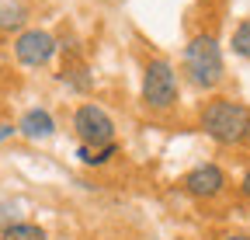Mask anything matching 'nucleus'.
I'll return each mask as SVG.
<instances>
[{
	"label": "nucleus",
	"instance_id": "20e7f679",
	"mask_svg": "<svg viewBox=\"0 0 250 240\" xmlns=\"http://www.w3.org/2000/svg\"><path fill=\"white\" fill-rule=\"evenodd\" d=\"M73 129H77V136H80L83 146H108V143H115V122H111V115L101 105H94V101L77 108Z\"/></svg>",
	"mask_w": 250,
	"mask_h": 240
},
{
	"label": "nucleus",
	"instance_id": "0eeeda50",
	"mask_svg": "<svg viewBox=\"0 0 250 240\" xmlns=\"http://www.w3.org/2000/svg\"><path fill=\"white\" fill-rule=\"evenodd\" d=\"M14 129H18L24 139H49V136L56 132V122H52V115H49L45 108H28Z\"/></svg>",
	"mask_w": 250,
	"mask_h": 240
},
{
	"label": "nucleus",
	"instance_id": "4468645a",
	"mask_svg": "<svg viewBox=\"0 0 250 240\" xmlns=\"http://www.w3.org/2000/svg\"><path fill=\"white\" fill-rule=\"evenodd\" d=\"M240 192H243V195H247V198H250V171H247V174H243V181H240Z\"/></svg>",
	"mask_w": 250,
	"mask_h": 240
},
{
	"label": "nucleus",
	"instance_id": "9d476101",
	"mask_svg": "<svg viewBox=\"0 0 250 240\" xmlns=\"http://www.w3.org/2000/svg\"><path fill=\"white\" fill-rule=\"evenodd\" d=\"M0 240H45V230L39 223H21L18 219V223L0 230Z\"/></svg>",
	"mask_w": 250,
	"mask_h": 240
},
{
	"label": "nucleus",
	"instance_id": "2eb2a0df",
	"mask_svg": "<svg viewBox=\"0 0 250 240\" xmlns=\"http://www.w3.org/2000/svg\"><path fill=\"white\" fill-rule=\"evenodd\" d=\"M223 240H250L247 233H229V237H223Z\"/></svg>",
	"mask_w": 250,
	"mask_h": 240
},
{
	"label": "nucleus",
	"instance_id": "9b49d317",
	"mask_svg": "<svg viewBox=\"0 0 250 240\" xmlns=\"http://www.w3.org/2000/svg\"><path fill=\"white\" fill-rule=\"evenodd\" d=\"M115 153H118L115 143H108V146H80V150H77L80 164H87V167H101V164H108Z\"/></svg>",
	"mask_w": 250,
	"mask_h": 240
},
{
	"label": "nucleus",
	"instance_id": "ddd939ff",
	"mask_svg": "<svg viewBox=\"0 0 250 240\" xmlns=\"http://www.w3.org/2000/svg\"><path fill=\"white\" fill-rule=\"evenodd\" d=\"M14 132H18V129H14L11 122H0V143H4V139H11Z\"/></svg>",
	"mask_w": 250,
	"mask_h": 240
},
{
	"label": "nucleus",
	"instance_id": "f8f14e48",
	"mask_svg": "<svg viewBox=\"0 0 250 240\" xmlns=\"http://www.w3.org/2000/svg\"><path fill=\"white\" fill-rule=\"evenodd\" d=\"M229 45H233V52H236L240 59H250V18H247V21H240V24L233 28Z\"/></svg>",
	"mask_w": 250,
	"mask_h": 240
},
{
	"label": "nucleus",
	"instance_id": "f257e3e1",
	"mask_svg": "<svg viewBox=\"0 0 250 240\" xmlns=\"http://www.w3.org/2000/svg\"><path fill=\"white\" fill-rule=\"evenodd\" d=\"M198 126L219 146L247 143V136H250V108L243 101H233V98H212L198 111Z\"/></svg>",
	"mask_w": 250,
	"mask_h": 240
},
{
	"label": "nucleus",
	"instance_id": "f03ea898",
	"mask_svg": "<svg viewBox=\"0 0 250 240\" xmlns=\"http://www.w3.org/2000/svg\"><path fill=\"white\" fill-rule=\"evenodd\" d=\"M184 73L191 77V84L202 87V91H215V87L226 80V63H223V49H219L215 35L198 32L184 45Z\"/></svg>",
	"mask_w": 250,
	"mask_h": 240
},
{
	"label": "nucleus",
	"instance_id": "dca6fc26",
	"mask_svg": "<svg viewBox=\"0 0 250 240\" xmlns=\"http://www.w3.org/2000/svg\"><path fill=\"white\" fill-rule=\"evenodd\" d=\"M247 139H250V136H247Z\"/></svg>",
	"mask_w": 250,
	"mask_h": 240
},
{
	"label": "nucleus",
	"instance_id": "6e6552de",
	"mask_svg": "<svg viewBox=\"0 0 250 240\" xmlns=\"http://www.w3.org/2000/svg\"><path fill=\"white\" fill-rule=\"evenodd\" d=\"M28 18H31V7L24 0H4L0 4V32H24Z\"/></svg>",
	"mask_w": 250,
	"mask_h": 240
},
{
	"label": "nucleus",
	"instance_id": "7ed1b4c3",
	"mask_svg": "<svg viewBox=\"0 0 250 240\" xmlns=\"http://www.w3.org/2000/svg\"><path fill=\"white\" fill-rule=\"evenodd\" d=\"M177 73L170 66V59H149L143 70V105L153 111H167L177 105Z\"/></svg>",
	"mask_w": 250,
	"mask_h": 240
},
{
	"label": "nucleus",
	"instance_id": "39448f33",
	"mask_svg": "<svg viewBox=\"0 0 250 240\" xmlns=\"http://www.w3.org/2000/svg\"><path fill=\"white\" fill-rule=\"evenodd\" d=\"M56 49H59V42L49 32H42V28H24V32H18V39H14V59L21 66H31V70L45 66L56 56Z\"/></svg>",
	"mask_w": 250,
	"mask_h": 240
},
{
	"label": "nucleus",
	"instance_id": "1a4fd4ad",
	"mask_svg": "<svg viewBox=\"0 0 250 240\" xmlns=\"http://www.w3.org/2000/svg\"><path fill=\"white\" fill-rule=\"evenodd\" d=\"M59 80L66 84V87H73V91H90V84H94V77H90V70H87V63L73 52V59H66L62 63V73H59Z\"/></svg>",
	"mask_w": 250,
	"mask_h": 240
},
{
	"label": "nucleus",
	"instance_id": "423d86ee",
	"mask_svg": "<svg viewBox=\"0 0 250 240\" xmlns=\"http://www.w3.org/2000/svg\"><path fill=\"white\" fill-rule=\"evenodd\" d=\"M184 192L195 195V198H215V195H223V192H226V174H223V167L202 164V167H195V171H188Z\"/></svg>",
	"mask_w": 250,
	"mask_h": 240
}]
</instances>
